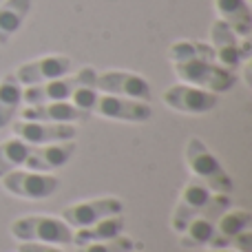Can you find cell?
<instances>
[{
	"instance_id": "9a60e30c",
	"label": "cell",
	"mask_w": 252,
	"mask_h": 252,
	"mask_svg": "<svg viewBox=\"0 0 252 252\" xmlns=\"http://www.w3.org/2000/svg\"><path fill=\"white\" fill-rule=\"evenodd\" d=\"M27 122H49V124H80L87 122L91 113L73 106L71 102H47V104H33L18 111Z\"/></svg>"
},
{
	"instance_id": "30bf717a",
	"label": "cell",
	"mask_w": 252,
	"mask_h": 252,
	"mask_svg": "<svg viewBox=\"0 0 252 252\" xmlns=\"http://www.w3.org/2000/svg\"><path fill=\"white\" fill-rule=\"evenodd\" d=\"M95 89L100 93H109V95H122L130 100H151V84L146 78L133 71H104L97 73L95 78Z\"/></svg>"
},
{
	"instance_id": "d4e9b609",
	"label": "cell",
	"mask_w": 252,
	"mask_h": 252,
	"mask_svg": "<svg viewBox=\"0 0 252 252\" xmlns=\"http://www.w3.org/2000/svg\"><path fill=\"white\" fill-rule=\"evenodd\" d=\"M97 89L95 87H78L73 93H71V97H69V102L73 106H78V109H82V111H87V113H93V109H95V102H97Z\"/></svg>"
},
{
	"instance_id": "ba28073f",
	"label": "cell",
	"mask_w": 252,
	"mask_h": 252,
	"mask_svg": "<svg viewBox=\"0 0 252 252\" xmlns=\"http://www.w3.org/2000/svg\"><path fill=\"white\" fill-rule=\"evenodd\" d=\"M164 102L173 111H179V113L204 115V113H210V111L217 109L219 95L217 93L206 91V89L182 82V84H173V87L166 89Z\"/></svg>"
},
{
	"instance_id": "9c48e42d",
	"label": "cell",
	"mask_w": 252,
	"mask_h": 252,
	"mask_svg": "<svg viewBox=\"0 0 252 252\" xmlns=\"http://www.w3.org/2000/svg\"><path fill=\"white\" fill-rule=\"evenodd\" d=\"M122 213H124L122 199H118V197H100V199L66 206L60 217L69 228L78 230V228L91 226V223L100 221L104 217H113V215H122Z\"/></svg>"
},
{
	"instance_id": "603a6c76",
	"label": "cell",
	"mask_w": 252,
	"mask_h": 252,
	"mask_svg": "<svg viewBox=\"0 0 252 252\" xmlns=\"http://www.w3.org/2000/svg\"><path fill=\"white\" fill-rule=\"evenodd\" d=\"M168 58L173 64L177 62H188V60H210L215 62V51L210 44L206 42H195V40H177L170 44Z\"/></svg>"
},
{
	"instance_id": "6da1fadb",
	"label": "cell",
	"mask_w": 252,
	"mask_h": 252,
	"mask_svg": "<svg viewBox=\"0 0 252 252\" xmlns=\"http://www.w3.org/2000/svg\"><path fill=\"white\" fill-rule=\"evenodd\" d=\"M186 164L190 168L192 177L204 186H208L210 192L232 195V190H235L232 177L199 137H190L186 142Z\"/></svg>"
},
{
	"instance_id": "5bb4252c",
	"label": "cell",
	"mask_w": 252,
	"mask_h": 252,
	"mask_svg": "<svg viewBox=\"0 0 252 252\" xmlns=\"http://www.w3.org/2000/svg\"><path fill=\"white\" fill-rule=\"evenodd\" d=\"M210 195H213V192H210L208 186H204L201 182H197V179L188 182L182 190V197H179V204L173 213V219H170V228H173L177 235H182V232L186 230L188 223L204 210V206L208 204Z\"/></svg>"
},
{
	"instance_id": "ac0fdd59",
	"label": "cell",
	"mask_w": 252,
	"mask_h": 252,
	"mask_svg": "<svg viewBox=\"0 0 252 252\" xmlns=\"http://www.w3.org/2000/svg\"><path fill=\"white\" fill-rule=\"evenodd\" d=\"M124 228H126V219L122 215L104 217V219H100V221L91 223V226L78 228V230L73 232V241H71V244L87 246V244H95V241L113 239V237L124 235Z\"/></svg>"
},
{
	"instance_id": "3957f363",
	"label": "cell",
	"mask_w": 252,
	"mask_h": 252,
	"mask_svg": "<svg viewBox=\"0 0 252 252\" xmlns=\"http://www.w3.org/2000/svg\"><path fill=\"white\" fill-rule=\"evenodd\" d=\"M11 235L18 241H38V244L69 246L73 241V228L51 215H29L11 223Z\"/></svg>"
},
{
	"instance_id": "484cf974",
	"label": "cell",
	"mask_w": 252,
	"mask_h": 252,
	"mask_svg": "<svg viewBox=\"0 0 252 252\" xmlns=\"http://www.w3.org/2000/svg\"><path fill=\"white\" fill-rule=\"evenodd\" d=\"M228 248H235L237 252H252V230H244L228 241Z\"/></svg>"
},
{
	"instance_id": "ffe728a7",
	"label": "cell",
	"mask_w": 252,
	"mask_h": 252,
	"mask_svg": "<svg viewBox=\"0 0 252 252\" xmlns=\"http://www.w3.org/2000/svg\"><path fill=\"white\" fill-rule=\"evenodd\" d=\"M31 11V0H4L0 4V44H7Z\"/></svg>"
},
{
	"instance_id": "8992f818",
	"label": "cell",
	"mask_w": 252,
	"mask_h": 252,
	"mask_svg": "<svg viewBox=\"0 0 252 252\" xmlns=\"http://www.w3.org/2000/svg\"><path fill=\"white\" fill-rule=\"evenodd\" d=\"M210 47L215 51V62L230 71H237L250 60V40L241 38L223 20H215L210 27Z\"/></svg>"
},
{
	"instance_id": "44dd1931",
	"label": "cell",
	"mask_w": 252,
	"mask_h": 252,
	"mask_svg": "<svg viewBox=\"0 0 252 252\" xmlns=\"http://www.w3.org/2000/svg\"><path fill=\"white\" fill-rule=\"evenodd\" d=\"M22 106V84L16 75L9 73L0 80V128H7L13 122Z\"/></svg>"
},
{
	"instance_id": "52a82bcc",
	"label": "cell",
	"mask_w": 252,
	"mask_h": 252,
	"mask_svg": "<svg viewBox=\"0 0 252 252\" xmlns=\"http://www.w3.org/2000/svg\"><path fill=\"white\" fill-rule=\"evenodd\" d=\"M2 186L7 192L22 199H47L56 195L60 188V179L47 173H35V170H11L2 177Z\"/></svg>"
},
{
	"instance_id": "2e32d148",
	"label": "cell",
	"mask_w": 252,
	"mask_h": 252,
	"mask_svg": "<svg viewBox=\"0 0 252 252\" xmlns=\"http://www.w3.org/2000/svg\"><path fill=\"white\" fill-rule=\"evenodd\" d=\"M75 155V142H58V144H44V146H33L25 159V166L35 173H49L53 168H62L69 164V159Z\"/></svg>"
},
{
	"instance_id": "d6986e66",
	"label": "cell",
	"mask_w": 252,
	"mask_h": 252,
	"mask_svg": "<svg viewBox=\"0 0 252 252\" xmlns=\"http://www.w3.org/2000/svg\"><path fill=\"white\" fill-rule=\"evenodd\" d=\"M219 20H223L239 38H250L252 33V11L248 0H215Z\"/></svg>"
},
{
	"instance_id": "7a4b0ae2",
	"label": "cell",
	"mask_w": 252,
	"mask_h": 252,
	"mask_svg": "<svg viewBox=\"0 0 252 252\" xmlns=\"http://www.w3.org/2000/svg\"><path fill=\"white\" fill-rule=\"evenodd\" d=\"M97 71L91 66L80 69L75 75H62V78L49 80L42 84H31V87H22V102L27 106L33 104H47V102H69L71 93L78 87H95Z\"/></svg>"
},
{
	"instance_id": "4316f807",
	"label": "cell",
	"mask_w": 252,
	"mask_h": 252,
	"mask_svg": "<svg viewBox=\"0 0 252 252\" xmlns=\"http://www.w3.org/2000/svg\"><path fill=\"white\" fill-rule=\"evenodd\" d=\"M16 252H64L53 244H38V241H20Z\"/></svg>"
},
{
	"instance_id": "cb8c5ba5",
	"label": "cell",
	"mask_w": 252,
	"mask_h": 252,
	"mask_svg": "<svg viewBox=\"0 0 252 252\" xmlns=\"http://www.w3.org/2000/svg\"><path fill=\"white\" fill-rule=\"evenodd\" d=\"M135 250H137V241L126 235L113 237V239L106 241H95V244L78 246V252H135Z\"/></svg>"
},
{
	"instance_id": "f1b7e54d",
	"label": "cell",
	"mask_w": 252,
	"mask_h": 252,
	"mask_svg": "<svg viewBox=\"0 0 252 252\" xmlns=\"http://www.w3.org/2000/svg\"><path fill=\"white\" fill-rule=\"evenodd\" d=\"M135 252H139V250H135Z\"/></svg>"
},
{
	"instance_id": "8fae6325",
	"label": "cell",
	"mask_w": 252,
	"mask_h": 252,
	"mask_svg": "<svg viewBox=\"0 0 252 252\" xmlns=\"http://www.w3.org/2000/svg\"><path fill=\"white\" fill-rule=\"evenodd\" d=\"M93 113L102 115V118H106V120H120V122L139 124V122L151 120L153 109L148 106V102H142V100H130V97H122V95L100 93Z\"/></svg>"
},
{
	"instance_id": "7402d4cb",
	"label": "cell",
	"mask_w": 252,
	"mask_h": 252,
	"mask_svg": "<svg viewBox=\"0 0 252 252\" xmlns=\"http://www.w3.org/2000/svg\"><path fill=\"white\" fill-rule=\"evenodd\" d=\"M31 148H33L31 144L22 142L18 137L0 142V179L7 173H11V170H18L20 166H25V159Z\"/></svg>"
},
{
	"instance_id": "5b68a950",
	"label": "cell",
	"mask_w": 252,
	"mask_h": 252,
	"mask_svg": "<svg viewBox=\"0 0 252 252\" xmlns=\"http://www.w3.org/2000/svg\"><path fill=\"white\" fill-rule=\"evenodd\" d=\"M232 199L230 195H221V192H213L208 199V204L204 206L199 215L192 219L186 226V230L179 237V244L184 248H204L208 246V241L213 239L215 228H217V221L228 208H230Z\"/></svg>"
},
{
	"instance_id": "83f0119b",
	"label": "cell",
	"mask_w": 252,
	"mask_h": 252,
	"mask_svg": "<svg viewBox=\"0 0 252 252\" xmlns=\"http://www.w3.org/2000/svg\"><path fill=\"white\" fill-rule=\"evenodd\" d=\"M208 252H232L230 248H223V250H208Z\"/></svg>"
},
{
	"instance_id": "e0dca14e",
	"label": "cell",
	"mask_w": 252,
	"mask_h": 252,
	"mask_svg": "<svg viewBox=\"0 0 252 252\" xmlns=\"http://www.w3.org/2000/svg\"><path fill=\"white\" fill-rule=\"evenodd\" d=\"M250 228H252V213H248V210H230L228 208L226 213L219 217L213 239L208 241V248L210 250L228 248V241H230L232 237L244 232V230H250Z\"/></svg>"
},
{
	"instance_id": "4fadbf2b",
	"label": "cell",
	"mask_w": 252,
	"mask_h": 252,
	"mask_svg": "<svg viewBox=\"0 0 252 252\" xmlns=\"http://www.w3.org/2000/svg\"><path fill=\"white\" fill-rule=\"evenodd\" d=\"M13 135L31 146H44V144H58L75 139L78 128L75 124H49V122H22L13 124Z\"/></svg>"
},
{
	"instance_id": "277c9868",
	"label": "cell",
	"mask_w": 252,
	"mask_h": 252,
	"mask_svg": "<svg viewBox=\"0 0 252 252\" xmlns=\"http://www.w3.org/2000/svg\"><path fill=\"white\" fill-rule=\"evenodd\" d=\"M175 73L184 84L206 89L210 93H226L237 84L235 71L210 60H188L175 64Z\"/></svg>"
},
{
	"instance_id": "7c38bea8",
	"label": "cell",
	"mask_w": 252,
	"mask_h": 252,
	"mask_svg": "<svg viewBox=\"0 0 252 252\" xmlns=\"http://www.w3.org/2000/svg\"><path fill=\"white\" fill-rule=\"evenodd\" d=\"M71 66H73V62L66 56H44L38 58V60L20 64L13 75H16V80L22 87H31V84H42L49 82V80L69 75Z\"/></svg>"
}]
</instances>
